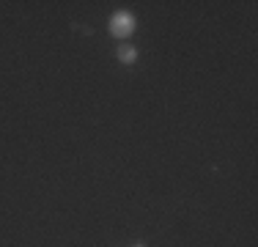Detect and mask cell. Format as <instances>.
Listing matches in <instances>:
<instances>
[{"mask_svg": "<svg viewBox=\"0 0 258 247\" xmlns=\"http://www.w3.org/2000/svg\"><path fill=\"white\" fill-rule=\"evenodd\" d=\"M118 58L124 60V64H129V60H135V49L132 47H121L118 49Z\"/></svg>", "mask_w": 258, "mask_h": 247, "instance_id": "7a4b0ae2", "label": "cell"}, {"mask_svg": "<svg viewBox=\"0 0 258 247\" xmlns=\"http://www.w3.org/2000/svg\"><path fill=\"white\" fill-rule=\"evenodd\" d=\"M110 30H113L115 36H129L135 30V20L132 14H115L113 22H110Z\"/></svg>", "mask_w": 258, "mask_h": 247, "instance_id": "6da1fadb", "label": "cell"}]
</instances>
